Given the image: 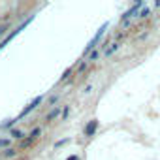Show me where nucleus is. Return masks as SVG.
Here are the masks:
<instances>
[{
    "label": "nucleus",
    "instance_id": "6",
    "mask_svg": "<svg viewBox=\"0 0 160 160\" xmlns=\"http://www.w3.org/2000/svg\"><path fill=\"white\" fill-rule=\"evenodd\" d=\"M38 136H40V128H34V130L30 132V136H28V139H27V141L23 143V147H28V145L32 143V139H34V138H38Z\"/></svg>",
    "mask_w": 160,
    "mask_h": 160
},
{
    "label": "nucleus",
    "instance_id": "12",
    "mask_svg": "<svg viewBox=\"0 0 160 160\" xmlns=\"http://www.w3.org/2000/svg\"><path fill=\"white\" fill-rule=\"evenodd\" d=\"M98 55H100L98 51H92V53L89 55V60H96V58H98Z\"/></svg>",
    "mask_w": 160,
    "mask_h": 160
},
{
    "label": "nucleus",
    "instance_id": "5",
    "mask_svg": "<svg viewBox=\"0 0 160 160\" xmlns=\"http://www.w3.org/2000/svg\"><path fill=\"white\" fill-rule=\"evenodd\" d=\"M119 47H121V45H119L117 42H113V43H111V45H109L108 49H104V57H111V55H113V53H115V51H117Z\"/></svg>",
    "mask_w": 160,
    "mask_h": 160
},
{
    "label": "nucleus",
    "instance_id": "14",
    "mask_svg": "<svg viewBox=\"0 0 160 160\" xmlns=\"http://www.w3.org/2000/svg\"><path fill=\"white\" fill-rule=\"evenodd\" d=\"M10 145V139H0V147H8Z\"/></svg>",
    "mask_w": 160,
    "mask_h": 160
},
{
    "label": "nucleus",
    "instance_id": "11",
    "mask_svg": "<svg viewBox=\"0 0 160 160\" xmlns=\"http://www.w3.org/2000/svg\"><path fill=\"white\" fill-rule=\"evenodd\" d=\"M85 70H87V62H81V64H79V68H77V73H81Z\"/></svg>",
    "mask_w": 160,
    "mask_h": 160
},
{
    "label": "nucleus",
    "instance_id": "3",
    "mask_svg": "<svg viewBox=\"0 0 160 160\" xmlns=\"http://www.w3.org/2000/svg\"><path fill=\"white\" fill-rule=\"evenodd\" d=\"M96 128H98V121L96 119H92L87 126H85V136L87 138H91V136H94V132H96Z\"/></svg>",
    "mask_w": 160,
    "mask_h": 160
},
{
    "label": "nucleus",
    "instance_id": "1",
    "mask_svg": "<svg viewBox=\"0 0 160 160\" xmlns=\"http://www.w3.org/2000/svg\"><path fill=\"white\" fill-rule=\"evenodd\" d=\"M106 28H108V23H104V25L100 27V30H98V32L94 34V38H92V40H91V42H89L87 45H85V51H83V55H91V53L94 51L96 43H98V42H100V40L104 38V34H106Z\"/></svg>",
    "mask_w": 160,
    "mask_h": 160
},
{
    "label": "nucleus",
    "instance_id": "15",
    "mask_svg": "<svg viewBox=\"0 0 160 160\" xmlns=\"http://www.w3.org/2000/svg\"><path fill=\"white\" fill-rule=\"evenodd\" d=\"M68 160H79V158H77V156H70Z\"/></svg>",
    "mask_w": 160,
    "mask_h": 160
},
{
    "label": "nucleus",
    "instance_id": "7",
    "mask_svg": "<svg viewBox=\"0 0 160 160\" xmlns=\"http://www.w3.org/2000/svg\"><path fill=\"white\" fill-rule=\"evenodd\" d=\"M10 136H12V138H15V139H21V138H23V132H21V130H12V132H10Z\"/></svg>",
    "mask_w": 160,
    "mask_h": 160
},
{
    "label": "nucleus",
    "instance_id": "9",
    "mask_svg": "<svg viewBox=\"0 0 160 160\" xmlns=\"http://www.w3.org/2000/svg\"><path fill=\"white\" fill-rule=\"evenodd\" d=\"M57 115H58V108H55V109H53V111H51V113L47 115V121H53V119H55Z\"/></svg>",
    "mask_w": 160,
    "mask_h": 160
},
{
    "label": "nucleus",
    "instance_id": "8",
    "mask_svg": "<svg viewBox=\"0 0 160 160\" xmlns=\"http://www.w3.org/2000/svg\"><path fill=\"white\" fill-rule=\"evenodd\" d=\"M15 154H17L15 149H6V151H4V156H6V158H12V156H15Z\"/></svg>",
    "mask_w": 160,
    "mask_h": 160
},
{
    "label": "nucleus",
    "instance_id": "13",
    "mask_svg": "<svg viewBox=\"0 0 160 160\" xmlns=\"http://www.w3.org/2000/svg\"><path fill=\"white\" fill-rule=\"evenodd\" d=\"M6 30H8V25H2V27H0V36H4Z\"/></svg>",
    "mask_w": 160,
    "mask_h": 160
},
{
    "label": "nucleus",
    "instance_id": "4",
    "mask_svg": "<svg viewBox=\"0 0 160 160\" xmlns=\"http://www.w3.org/2000/svg\"><path fill=\"white\" fill-rule=\"evenodd\" d=\"M139 6H141V2H136V4H134V6H132V8H130V10H128L124 15H122V21H128V19H130V17H132V15L138 12V8H139Z\"/></svg>",
    "mask_w": 160,
    "mask_h": 160
},
{
    "label": "nucleus",
    "instance_id": "10",
    "mask_svg": "<svg viewBox=\"0 0 160 160\" xmlns=\"http://www.w3.org/2000/svg\"><path fill=\"white\" fill-rule=\"evenodd\" d=\"M149 13H151V10H149V8H143V10H141V12H139V17H141V19H143V17H147V15H149Z\"/></svg>",
    "mask_w": 160,
    "mask_h": 160
},
{
    "label": "nucleus",
    "instance_id": "2",
    "mask_svg": "<svg viewBox=\"0 0 160 160\" xmlns=\"http://www.w3.org/2000/svg\"><path fill=\"white\" fill-rule=\"evenodd\" d=\"M42 102H43V96H36V98H34V100H32V102H30V104H28V106H27V108L23 109V111H21V115L17 117V121H19V119H23L25 115H28L30 111H34V109H36V108H38V106L42 104Z\"/></svg>",
    "mask_w": 160,
    "mask_h": 160
}]
</instances>
